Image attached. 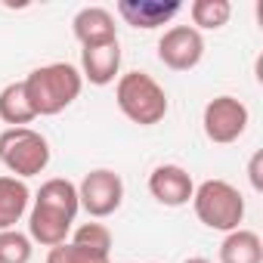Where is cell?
Here are the masks:
<instances>
[{"instance_id": "1", "label": "cell", "mask_w": 263, "mask_h": 263, "mask_svg": "<svg viewBox=\"0 0 263 263\" xmlns=\"http://www.w3.org/2000/svg\"><path fill=\"white\" fill-rule=\"evenodd\" d=\"M81 90H84V78L81 68H74L71 62H50L25 78V93L37 118H53L65 111L81 96Z\"/></svg>"}, {"instance_id": "2", "label": "cell", "mask_w": 263, "mask_h": 263, "mask_svg": "<svg viewBox=\"0 0 263 263\" xmlns=\"http://www.w3.org/2000/svg\"><path fill=\"white\" fill-rule=\"evenodd\" d=\"M115 102L121 108V115L127 121H134L140 127H152V124H161L171 102H167V93L164 87L146 74V71H127L118 78V87H115Z\"/></svg>"}, {"instance_id": "3", "label": "cell", "mask_w": 263, "mask_h": 263, "mask_svg": "<svg viewBox=\"0 0 263 263\" xmlns=\"http://www.w3.org/2000/svg\"><path fill=\"white\" fill-rule=\"evenodd\" d=\"M192 208H195V217L208 226V229H217V232H232V229H241V220H245V198L241 192L226 183V180H204L201 186H195L192 192Z\"/></svg>"}, {"instance_id": "4", "label": "cell", "mask_w": 263, "mask_h": 263, "mask_svg": "<svg viewBox=\"0 0 263 263\" xmlns=\"http://www.w3.org/2000/svg\"><path fill=\"white\" fill-rule=\"evenodd\" d=\"M0 161L10 171V177H37L50 164V143L31 127H10L0 134Z\"/></svg>"}, {"instance_id": "5", "label": "cell", "mask_w": 263, "mask_h": 263, "mask_svg": "<svg viewBox=\"0 0 263 263\" xmlns=\"http://www.w3.org/2000/svg\"><path fill=\"white\" fill-rule=\"evenodd\" d=\"M248 121H251V111L235 96H214L201 115L204 137L217 146H229V143L241 140L245 130H248Z\"/></svg>"}, {"instance_id": "6", "label": "cell", "mask_w": 263, "mask_h": 263, "mask_svg": "<svg viewBox=\"0 0 263 263\" xmlns=\"http://www.w3.org/2000/svg\"><path fill=\"white\" fill-rule=\"evenodd\" d=\"M78 201L93 220H105L124 201V180L108 167H96V171L84 174V180L78 186Z\"/></svg>"}, {"instance_id": "7", "label": "cell", "mask_w": 263, "mask_h": 263, "mask_svg": "<svg viewBox=\"0 0 263 263\" xmlns=\"http://www.w3.org/2000/svg\"><path fill=\"white\" fill-rule=\"evenodd\" d=\"M204 56V37L192 25H171L158 41V59L171 71H192Z\"/></svg>"}, {"instance_id": "8", "label": "cell", "mask_w": 263, "mask_h": 263, "mask_svg": "<svg viewBox=\"0 0 263 263\" xmlns=\"http://www.w3.org/2000/svg\"><path fill=\"white\" fill-rule=\"evenodd\" d=\"M149 192L164 208H183V204L192 201L195 183H192V174L186 167H180V164H158L149 174Z\"/></svg>"}, {"instance_id": "9", "label": "cell", "mask_w": 263, "mask_h": 263, "mask_svg": "<svg viewBox=\"0 0 263 263\" xmlns=\"http://www.w3.org/2000/svg\"><path fill=\"white\" fill-rule=\"evenodd\" d=\"M180 10H183L180 0H121L118 4V16L127 25L143 28V31L167 25Z\"/></svg>"}, {"instance_id": "10", "label": "cell", "mask_w": 263, "mask_h": 263, "mask_svg": "<svg viewBox=\"0 0 263 263\" xmlns=\"http://www.w3.org/2000/svg\"><path fill=\"white\" fill-rule=\"evenodd\" d=\"M74 37L78 44L87 50V47H102V44H115L118 41V25H115V16L105 10V7H84L74 22Z\"/></svg>"}, {"instance_id": "11", "label": "cell", "mask_w": 263, "mask_h": 263, "mask_svg": "<svg viewBox=\"0 0 263 263\" xmlns=\"http://www.w3.org/2000/svg\"><path fill=\"white\" fill-rule=\"evenodd\" d=\"M71 223L74 220L68 214L44 208V204H34L31 214H28V238L37 241V245H44V248H56V245L68 241Z\"/></svg>"}, {"instance_id": "12", "label": "cell", "mask_w": 263, "mask_h": 263, "mask_svg": "<svg viewBox=\"0 0 263 263\" xmlns=\"http://www.w3.org/2000/svg\"><path fill=\"white\" fill-rule=\"evenodd\" d=\"M118 71H121V47H118V41L81 50V78L90 81L93 87L111 84L118 78Z\"/></svg>"}, {"instance_id": "13", "label": "cell", "mask_w": 263, "mask_h": 263, "mask_svg": "<svg viewBox=\"0 0 263 263\" xmlns=\"http://www.w3.org/2000/svg\"><path fill=\"white\" fill-rule=\"evenodd\" d=\"M28 201H31V189L25 186V180L10 174L0 177V232L16 229V223L28 211Z\"/></svg>"}, {"instance_id": "14", "label": "cell", "mask_w": 263, "mask_h": 263, "mask_svg": "<svg viewBox=\"0 0 263 263\" xmlns=\"http://www.w3.org/2000/svg\"><path fill=\"white\" fill-rule=\"evenodd\" d=\"M220 263H263V241L254 229H232L220 245Z\"/></svg>"}, {"instance_id": "15", "label": "cell", "mask_w": 263, "mask_h": 263, "mask_svg": "<svg viewBox=\"0 0 263 263\" xmlns=\"http://www.w3.org/2000/svg\"><path fill=\"white\" fill-rule=\"evenodd\" d=\"M34 108L25 93V81H13L0 90V121H7L10 127H28L34 121Z\"/></svg>"}, {"instance_id": "16", "label": "cell", "mask_w": 263, "mask_h": 263, "mask_svg": "<svg viewBox=\"0 0 263 263\" xmlns=\"http://www.w3.org/2000/svg\"><path fill=\"white\" fill-rule=\"evenodd\" d=\"M34 204H44V208L62 211V214H68V217L74 220V217H78V211H81L78 186H74L71 180H65V177H53V180H47V183L37 189Z\"/></svg>"}, {"instance_id": "17", "label": "cell", "mask_w": 263, "mask_h": 263, "mask_svg": "<svg viewBox=\"0 0 263 263\" xmlns=\"http://www.w3.org/2000/svg\"><path fill=\"white\" fill-rule=\"evenodd\" d=\"M189 16H192V28L195 31H217L229 22L232 16V4L229 0H195L189 7Z\"/></svg>"}, {"instance_id": "18", "label": "cell", "mask_w": 263, "mask_h": 263, "mask_svg": "<svg viewBox=\"0 0 263 263\" xmlns=\"http://www.w3.org/2000/svg\"><path fill=\"white\" fill-rule=\"evenodd\" d=\"M47 263H111V257L99 254V251H90V248H81L74 241H62V245L50 248Z\"/></svg>"}, {"instance_id": "19", "label": "cell", "mask_w": 263, "mask_h": 263, "mask_svg": "<svg viewBox=\"0 0 263 263\" xmlns=\"http://www.w3.org/2000/svg\"><path fill=\"white\" fill-rule=\"evenodd\" d=\"M31 260V238L19 229L0 232V263H28Z\"/></svg>"}, {"instance_id": "20", "label": "cell", "mask_w": 263, "mask_h": 263, "mask_svg": "<svg viewBox=\"0 0 263 263\" xmlns=\"http://www.w3.org/2000/svg\"><path fill=\"white\" fill-rule=\"evenodd\" d=\"M71 241L81 245V248L99 251V254H111V232H108L105 223H84V226H78Z\"/></svg>"}, {"instance_id": "21", "label": "cell", "mask_w": 263, "mask_h": 263, "mask_svg": "<svg viewBox=\"0 0 263 263\" xmlns=\"http://www.w3.org/2000/svg\"><path fill=\"white\" fill-rule=\"evenodd\" d=\"M260 161H263V152H257V155L251 158V164H248V177H251V186H254L257 192H263V177H260Z\"/></svg>"}, {"instance_id": "22", "label": "cell", "mask_w": 263, "mask_h": 263, "mask_svg": "<svg viewBox=\"0 0 263 263\" xmlns=\"http://www.w3.org/2000/svg\"><path fill=\"white\" fill-rule=\"evenodd\" d=\"M183 263H211V260H208V257H186Z\"/></svg>"}]
</instances>
